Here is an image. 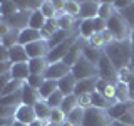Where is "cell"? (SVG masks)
<instances>
[{"instance_id":"603a6c76","label":"cell","mask_w":134,"mask_h":126,"mask_svg":"<svg viewBox=\"0 0 134 126\" xmlns=\"http://www.w3.org/2000/svg\"><path fill=\"white\" fill-rule=\"evenodd\" d=\"M74 34H77V32H72V30H60V29H59V30L54 34L52 37H50V39L47 40V44H49V49H54V47H57L59 44H62V42L64 40H67L69 39V37H72Z\"/></svg>"},{"instance_id":"836d02e7","label":"cell","mask_w":134,"mask_h":126,"mask_svg":"<svg viewBox=\"0 0 134 126\" xmlns=\"http://www.w3.org/2000/svg\"><path fill=\"white\" fill-rule=\"evenodd\" d=\"M67 119L70 121L74 126H82V119H84V108L77 106L75 109H72V111L67 114Z\"/></svg>"},{"instance_id":"484cf974","label":"cell","mask_w":134,"mask_h":126,"mask_svg":"<svg viewBox=\"0 0 134 126\" xmlns=\"http://www.w3.org/2000/svg\"><path fill=\"white\" fill-rule=\"evenodd\" d=\"M57 30H59L57 19H49L47 22H45L44 29L40 30V35H42V39H44V40H49V39H50V37H52Z\"/></svg>"},{"instance_id":"52a82bcc","label":"cell","mask_w":134,"mask_h":126,"mask_svg":"<svg viewBox=\"0 0 134 126\" xmlns=\"http://www.w3.org/2000/svg\"><path fill=\"white\" fill-rule=\"evenodd\" d=\"M30 14H32V12H29V10H19L14 15L3 17L2 20L10 29H15V30H24V29L29 27V19H30Z\"/></svg>"},{"instance_id":"1f68e13d","label":"cell","mask_w":134,"mask_h":126,"mask_svg":"<svg viewBox=\"0 0 134 126\" xmlns=\"http://www.w3.org/2000/svg\"><path fill=\"white\" fill-rule=\"evenodd\" d=\"M40 12L47 20L49 19H57V12H55V8H54L52 0H44V2L40 3Z\"/></svg>"},{"instance_id":"ba28073f","label":"cell","mask_w":134,"mask_h":126,"mask_svg":"<svg viewBox=\"0 0 134 126\" xmlns=\"http://www.w3.org/2000/svg\"><path fill=\"white\" fill-rule=\"evenodd\" d=\"M69 72H70V66H67L64 61H59V62H52V64H49L47 71H45V74H44V77L50 79V81H59V79L65 77Z\"/></svg>"},{"instance_id":"6125c7cd","label":"cell","mask_w":134,"mask_h":126,"mask_svg":"<svg viewBox=\"0 0 134 126\" xmlns=\"http://www.w3.org/2000/svg\"><path fill=\"white\" fill-rule=\"evenodd\" d=\"M0 20H2V10H0Z\"/></svg>"},{"instance_id":"5b68a950","label":"cell","mask_w":134,"mask_h":126,"mask_svg":"<svg viewBox=\"0 0 134 126\" xmlns=\"http://www.w3.org/2000/svg\"><path fill=\"white\" fill-rule=\"evenodd\" d=\"M97 76L104 81H107L109 84H117V69L112 66V62L109 61V57L106 54H102V57L97 62Z\"/></svg>"},{"instance_id":"d6a6232c","label":"cell","mask_w":134,"mask_h":126,"mask_svg":"<svg viewBox=\"0 0 134 126\" xmlns=\"http://www.w3.org/2000/svg\"><path fill=\"white\" fill-rule=\"evenodd\" d=\"M79 104H77V96L75 94H70V96H65L64 101H62V104H60V109L64 111V114L67 116L72 109H75Z\"/></svg>"},{"instance_id":"bcb514c9","label":"cell","mask_w":134,"mask_h":126,"mask_svg":"<svg viewBox=\"0 0 134 126\" xmlns=\"http://www.w3.org/2000/svg\"><path fill=\"white\" fill-rule=\"evenodd\" d=\"M12 81V76L10 72L8 74H3V76H0V96H2V92L5 91V87H7V84Z\"/></svg>"},{"instance_id":"7bdbcfd3","label":"cell","mask_w":134,"mask_h":126,"mask_svg":"<svg viewBox=\"0 0 134 126\" xmlns=\"http://www.w3.org/2000/svg\"><path fill=\"white\" fill-rule=\"evenodd\" d=\"M77 104L81 108H84V109L91 108L92 106V94H81V96H77Z\"/></svg>"},{"instance_id":"7c38bea8","label":"cell","mask_w":134,"mask_h":126,"mask_svg":"<svg viewBox=\"0 0 134 126\" xmlns=\"http://www.w3.org/2000/svg\"><path fill=\"white\" fill-rule=\"evenodd\" d=\"M84 44H86V39H82V37H79V39L74 42V45L70 47V50L67 52V56L64 57V62H65L67 66L72 67L75 62L81 59V56H82V49H84Z\"/></svg>"},{"instance_id":"4316f807","label":"cell","mask_w":134,"mask_h":126,"mask_svg":"<svg viewBox=\"0 0 134 126\" xmlns=\"http://www.w3.org/2000/svg\"><path fill=\"white\" fill-rule=\"evenodd\" d=\"M112 101H109L104 94H100V92H97V91H94L92 92V106L94 108H100V109H109L112 106Z\"/></svg>"},{"instance_id":"5bb4252c","label":"cell","mask_w":134,"mask_h":126,"mask_svg":"<svg viewBox=\"0 0 134 126\" xmlns=\"http://www.w3.org/2000/svg\"><path fill=\"white\" fill-rule=\"evenodd\" d=\"M20 92H22V104H27V106H35V104L40 101L39 91L34 89L32 86H29L27 82L22 84V89H20Z\"/></svg>"},{"instance_id":"8d00e7d4","label":"cell","mask_w":134,"mask_h":126,"mask_svg":"<svg viewBox=\"0 0 134 126\" xmlns=\"http://www.w3.org/2000/svg\"><path fill=\"white\" fill-rule=\"evenodd\" d=\"M64 98H65V96L57 89L55 92H52V94H50L45 101H47V104H49L52 109H55V108H60V104H62V101H64Z\"/></svg>"},{"instance_id":"f546056e","label":"cell","mask_w":134,"mask_h":126,"mask_svg":"<svg viewBox=\"0 0 134 126\" xmlns=\"http://www.w3.org/2000/svg\"><path fill=\"white\" fill-rule=\"evenodd\" d=\"M114 99H116V103H126V101H131V99H129L127 84H124V82H117V84H116Z\"/></svg>"},{"instance_id":"6f0895ef","label":"cell","mask_w":134,"mask_h":126,"mask_svg":"<svg viewBox=\"0 0 134 126\" xmlns=\"http://www.w3.org/2000/svg\"><path fill=\"white\" fill-rule=\"evenodd\" d=\"M60 126H74V124H72V123H70V121L65 118V121H62V123H60Z\"/></svg>"},{"instance_id":"ee69618b","label":"cell","mask_w":134,"mask_h":126,"mask_svg":"<svg viewBox=\"0 0 134 126\" xmlns=\"http://www.w3.org/2000/svg\"><path fill=\"white\" fill-rule=\"evenodd\" d=\"M92 24H94V32H96V34H100V32L107 30V24H106V20L99 19V17L92 19Z\"/></svg>"},{"instance_id":"e575fe53","label":"cell","mask_w":134,"mask_h":126,"mask_svg":"<svg viewBox=\"0 0 134 126\" xmlns=\"http://www.w3.org/2000/svg\"><path fill=\"white\" fill-rule=\"evenodd\" d=\"M79 12H81V2H77V0H65V10L64 14H67L69 17H79Z\"/></svg>"},{"instance_id":"60d3db41","label":"cell","mask_w":134,"mask_h":126,"mask_svg":"<svg viewBox=\"0 0 134 126\" xmlns=\"http://www.w3.org/2000/svg\"><path fill=\"white\" fill-rule=\"evenodd\" d=\"M25 82H27L29 86H32L34 89L39 91L40 87H42V84L45 82V77H44V76H37V74H30V76H29V79H27Z\"/></svg>"},{"instance_id":"b9f144b4","label":"cell","mask_w":134,"mask_h":126,"mask_svg":"<svg viewBox=\"0 0 134 126\" xmlns=\"http://www.w3.org/2000/svg\"><path fill=\"white\" fill-rule=\"evenodd\" d=\"M15 111L17 108H10V106H3V104H0V118L2 119H12L15 121Z\"/></svg>"},{"instance_id":"11a10c76","label":"cell","mask_w":134,"mask_h":126,"mask_svg":"<svg viewBox=\"0 0 134 126\" xmlns=\"http://www.w3.org/2000/svg\"><path fill=\"white\" fill-rule=\"evenodd\" d=\"M47 123H44V121H40V119H35V121H32L29 126H45Z\"/></svg>"},{"instance_id":"6da1fadb","label":"cell","mask_w":134,"mask_h":126,"mask_svg":"<svg viewBox=\"0 0 134 126\" xmlns=\"http://www.w3.org/2000/svg\"><path fill=\"white\" fill-rule=\"evenodd\" d=\"M104 54L109 57V61L112 62V66L117 71L131 67L132 61V44L131 39L127 40H114L111 44H107L104 47Z\"/></svg>"},{"instance_id":"680465c9","label":"cell","mask_w":134,"mask_h":126,"mask_svg":"<svg viewBox=\"0 0 134 126\" xmlns=\"http://www.w3.org/2000/svg\"><path fill=\"white\" fill-rule=\"evenodd\" d=\"M12 126H29V124H25V123H20V121H14V123H12Z\"/></svg>"},{"instance_id":"44dd1931","label":"cell","mask_w":134,"mask_h":126,"mask_svg":"<svg viewBox=\"0 0 134 126\" xmlns=\"http://www.w3.org/2000/svg\"><path fill=\"white\" fill-rule=\"evenodd\" d=\"M102 54H104V49H97V47L91 45L89 42L86 40V44H84V49H82V56L86 57L87 61H91L92 64L97 66V62H99V59L102 57Z\"/></svg>"},{"instance_id":"7402d4cb","label":"cell","mask_w":134,"mask_h":126,"mask_svg":"<svg viewBox=\"0 0 134 126\" xmlns=\"http://www.w3.org/2000/svg\"><path fill=\"white\" fill-rule=\"evenodd\" d=\"M34 109H35V116H37V119H40V121H47L49 123V118H50V113H52V108L47 104V101L45 99H40L39 103L34 106Z\"/></svg>"},{"instance_id":"30bf717a","label":"cell","mask_w":134,"mask_h":126,"mask_svg":"<svg viewBox=\"0 0 134 126\" xmlns=\"http://www.w3.org/2000/svg\"><path fill=\"white\" fill-rule=\"evenodd\" d=\"M99 3L96 0H82L81 2V12H79V19L81 20H92L97 17L99 12Z\"/></svg>"},{"instance_id":"d4e9b609","label":"cell","mask_w":134,"mask_h":126,"mask_svg":"<svg viewBox=\"0 0 134 126\" xmlns=\"http://www.w3.org/2000/svg\"><path fill=\"white\" fill-rule=\"evenodd\" d=\"M0 104L3 106H10V108H19L22 104V92L17 91L14 94H7L3 98H0Z\"/></svg>"},{"instance_id":"277c9868","label":"cell","mask_w":134,"mask_h":126,"mask_svg":"<svg viewBox=\"0 0 134 126\" xmlns=\"http://www.w3.org/2000/svg\"><path fill=\"white\" fill-rule=\"evenodd\" d=\"M70 72L74 74V77L77 81H82V79H87V77H96L97 76V66L92 64L91 61H87L84 56H81V59L70 67Z\"/></svg>"},{"instance_id":"e7e4bbea","label":"cell","mask_w":134,"mask_h":126,"mask_svg":"<svg viewBox=\"0 0 134 126\" xmlns=\"http://www.w3.org/2000/svg\"><path fill=\"white\" fill-rule=\"evenodd\" d=\"M0 22H2V20H0Z\"/></svg>"},{"instance_id":"ac0fdd59","label":"cell","mask_w":134,"mask_h":126,"mask_svg":"<svg viewBox=\"0 0 134 126\" xmlns=\"http://www.w3.org/2000/svg\"><path fill=\"white\" fill-rule=\"evenodd\" d=\"M8 56H10L12 64H20V62H29V56L25 52V47L20 44H15L8 49Z\"/></svg>"},{"instance_id":"681fc988","label":"cell","mask_w":134,"mask_h":126,"mask_svg":"<svg viewBox=\"0 0 134 126\" xmlns=\"http://www.w3.org/2000/svg\"><path fill=\"white\" fill-rule=\"evenodd\" d=\"M109 86V82L107 81H104V79H97V84H96V91H97V92H100V94H102V92L104 91H106V87Z\"/></svg>"},{"instance_id":"9c48e42d","label":"cell","mask_w":134,"mask_h":126,"mask_svg":"<svg viewBox=\"0 0 134 126\" xmlns=\"http://www.w3.org/2000/svg\"><path fill=\"white\" fill-rule=\"evenodd\" d=\"M49 44L47 40L40 39V40H35L32 44H27L25 45V52H27L29 59H39V57H47L49 54Z\"/></svg>"},{"instance_id":"3957f363","label":"cell","mask_w":134,"mask_h":126,"mask_svg":"<svg viewBox=\"0 0 134 126\" xmlns=\"http://www.w3.org/2000/svg\"><path fill=\"white\" fill-rule=\"evenodd\" d=\"M82 126H112V118L107 114V109L91 106L84 109Z\"/></svg>"},{"instance_id":"94428289","label":"cell","mask_w":134,"mask_h":126,"mask_svg":"<svg viewBox=\"0 0 134 126\" xmlns=\"http://www.w3.org/2000/svg\"><path fill=\"white\" fill-rule=\"evenodd\" d=\"M45 126H59V124H54V123H47Z\"/></svg>"},{"instance_id":"f5cc1de1","label":"cell","mask_w":134,"mask_h":126,"mask_svg":"<svg viewBox=\"0 0 134 126\" xmlns=\"http://www.w3.org/2000/svg\"><path fill=\"white\" fill-rule=\"evenodd\" d=\"M127 91H129V99L134 101V77L127 82Z\"/></svg>"},{"instance_id":"91938a15","label":"cell","mask_w":134,"mask_h":126,"mask_svg":"<svg viewBox=\"0 0 134 126\" xmlns=\"http://www.w3.org/2000/svg\"><path fill=\"white\" fill-rule=\"evenodd\" d=\"M112 126H129V124H124V123H119V121H112Z\"/></svg>"},{"instance_id":"f35d334b","label":"cell","mask_w":134,"mask_h":126,"mask_svg":"<svg viewBox=\"0 0 134 126\" xmlns=\"http://www.w3.org/2000/svg\"><path fill=\"white\" fill-rule=\"evenodd\" d=\"M119 14L122 15V19H124L126 22L129 24V27H131V29H134V0H132V3H131V5H129L127 8L121 10Z\"/></svg>"},{"instance_id":"2e32d148","label":"cell","mask_w":134,"mask_h":126,"mask_svg":"<svg viewBox=\"0 0 134 126\" xmlns=\"http://www.w3.org/2000/svg\"><path fill=\"white\" fill-rule=\"evenodd\" d=\"M97 79H99V76H96V77H87V79H82V81H77V86H75L74 94H75V96H81V94H92V92L96 91Z\"/></svg>"},{"instance_id":"9a60e30c","label":"cell","mask_w":134,"mask_h":126,"mask_svg":"<svg viewBox=\"0 0 134 126\" xmlns=\"http://www.w3.org/2000/svg\"><path fill=\"white\" fill-rule=\"evenodd\" d=\"M75 86H77V79L74 77V74H72V72H69V74L65 76V77H62V79H59V81H57V89L60 91L64 96H70V94H74Z\"/></svg>"},{"instance_id":"ab89813d","label":"cell","mask_w":134,"mask_h":126,"mask_svg":"<svg viewBox=\"0 0 134 126\" xmlns=\"http://www.w3.org/2000/svg\"><path fill=\"white\" fill-rule=\"evenodd\" d=\"M65 114H64V111H62L60 108H55V109H52V113H50V118H49V123H54V124H59L60 126L62 121H65Z\"/></svg>"},{"instance_id":"7dc6e473","label":"cell","mask_w":134,"mask_h":126,"mask_svg":"<svg viewBox=\"0 0 134 126\" xmlns=\"http://www.w3.org/2000/svg\"><path fill=\"white\" fill-rule=\"evenodd\" d=\"M54 8H55V12H57V17L62 15L64 10H65V2L64 0H54Z\"/></svg>"},{"instance_id":"c3c4849f","label":"cell","mask_w":134,"mask_h":126,"mask_svg":"<svg viewBox=\"0 0 134 126\" xmlns=\"http://www.w3.org/2000/svg\"><path fill=\"white\" fill-rule=\"evenodd\" d=\"M10 56H8V49L3 44H0V62H8Z\"/></svg>"},{"instance_id":"f6af8a7d","label":"cell","mask_w":134,"mask_h":126,"mask_svg":"<svg viewBox=\"0 0 134 126\" xmlns=\"http://www.w3.org/2000/svg\"><path fill=\"white\" fill-rule=\"evenodd\" d=\"M131 3H132V0H116V2H112V5H114L116 12H121L124 8H127Z\"/></svg>"},{"instance_id":"f1b7e54d","label":"cell","mask_w":134,"mask_h":126,"mask_svg":"<svg viewBox=\"0 0 134 126\" xmlns=\"http://www.w3.org/2000/svg\"><path fill=\"white\" fill-rule=\"evenodd\" d=\"M94 24L92 20H81L79 22V35H82V39L89 40L92 35H94Z\"/></svg>"},{"instance_id":"816d5d0a","label":"cell","mask_w":134,"mask_h":126,"mask_svg":"<svg viewBox=\"0 0 134 126\" xmlns=\"http://www.w3.org/2000/svg\"><path fill=\"white\" fill-rule=\"evenodd\" d=\"M10 30H12V29H10V27H8V25L2 20V22H0V39H3V37H5Z\"/></svg>"},{"instance_id":"7a4b0ae2","label":"cell","mask_w":134,"mask_h":126,"mask_svg":"<svg viewBox=\"0 0 134 126\" xmlns=\"http://www.w3.org/2000/svg\"><path fill=\"white\" fill-rule=\"evenodd\" d=\"M106 24H107V30L111 32V35H112L114 40H127V39H131L132 29L129 27V24L122 19V15H121L119 12H114L112 17Z\"/></svg>"},{"instance_id":"83f0119b","label":"cell","mask_w":134,"mask_h":126,"mask_svg":"<svg viewBox=\"0 0 134 126\" xmlns=\"http://www.w3.org/2000/svg\"><path fill=\"white\" fill-rule=\"evenodd\" d=\"M114 12H116V8H114V5H112V2H100V3H99L97 17L107 22V20L112 17V14H114Z\"/></svg>"},{"instance_id":"d590c367","label":"cell","mask_w":134,"mask_h":126,"mask_svg":"<svg viewBox=\"0 0 134 126\" xmlns=\"http://www.w3.org/2000/svg\"><path fill=\"white\" fill-rule=\"evenodd\" d=\"M0 10H2V19L8 15H14L19 12L17 2H0Z\"/></svg>"},{"instance_id":"74e56055","label":"cell","mask_w":134,"mask_h":126,"mask_svg":"<svg viewBox=\"0 0 134 126\" xmlns=\"http://www.w3.org/2000/svg\"><path fill=\"white\" fill-rule=\"evenodd\" d=\"M57 24H59V29H60V30H72L74 19L69 17L67 14H62V15L57 17Z\"/></svg>"},{"instance_id":"ffe728a7","label":"cell","mask_w":134,"mask_h":126,"mask_svg":"<svg viewBox=\"0 0 134 126\" xmlns=\"http://www.w3.org/2000/svg\"><path fill=\"white\" fill-rule=\"evenodd\" d=\"M29 71L30 74H37V76H44L45 71L49 67V61L47 57H39V59H29Z\"/></svg>"},{"instance_id":"e0dca14e","label":"cell","mask_w":134,"mask_h":126,"mask_svg":"<svg viewBox=\"0 0 134 126\" xmlns=\"http://www.w3.org/2000/svg\"><path fill=\"white\" fill-rule=\"evenodd\" d=\"M10 76H12V79H15V81L25 82V81L29 79V76H30V71H29V64H27V62H20V64H12Z\"/></svg>"},{"instance_id":"cb8c5ba5","label":"cell","mask_w":134,"mask_h":126,"mask_svg":"<svg viewBox=\"0 0 134 126\" xmlns=\"http://www.w3.org/2000/svg\"><path fill=\"white\" fill-rule=\"evenodd\" d=\"M45 22H47V19H45L44 15H42L40 8L39 10H34L30 14V19H29V27L34 29V30H42L44 29Z\"/></svg>"},{"instance_id":"f907efd6","label":"cell","mask_w":134,"mask_h":126,"mask_svg":"<svg viewBox=\"0 0 134 126\" xmlns=\"http://www.w3.org/2000/svg\"><path fill=\"white\" fill-rule=\"evenodd\" d=\"M10 69H12V62L10 61H8V62H0V76L8 74Z\"/></svg>"},{"instance_id":"9f6ffc18","label":"cell","mask_w":134,"mask_h":126,"mask_svg":"<svg viewBox=\"0 0 134 126\" xmlns=\"http://www.w3.org/2000/svg\"><path fill=\"white\" fill-rule=\"evenodd\" d=\"M14 123V121L12 119H2V118H0V126H5V124H12Z\"/></svg>"},{"instance_id":"8fae6325","label":"cell","mask_w":134,"mask_h":126,"mask_svg":"<svg viewBox=\"0 0 134 126\" xmlns=\"http://www.w3.org/2000/svg\"><path fill=\"white\" fill-rule=\"evenodd\" d=\"M134 111V101H126V103H114L107 109V114L112 118V121H117L127 113Z\"/></svg>"},{"instance_id":"4fadbf2b","label":"cell","mask_w":134,"mask_h":126,"mask_svg":"<svg viewBox=\"0 0 134 126\" xmlns=\"http://www.w3.org/2000/svg\"><path fill=\"white\" fill-rule=\"evenodd\" d=\"M15 121H20V123H25V124H30L32 121L37 119L35 116V109L34 106H27V104H20L15 111Z\"/></svg>"},{"instance_id":"db71d44e","label":"cell","mask_w":134,"mask_h":126,"mask_svg":"<svg viewBox=\"0 0 134 126\" xmlns=\"http://www.w3.org/2000/svg\"><path fill=\"white\" fill-rule=\"evenodd\" d=\"M131 44H132V61H131V67L134 69V29L131 32Z\"/></svg>"},{"instance_id":"d6986e66","label":"cell","mask_w":134,"mask_h":126,"mask_svg":"<svg viewBox=\"0 0 134 126\" xmlns=\"http://www.w3.org/2000/svg\"><path fill=\"white\" fill-rule=\"evenodd\" d=\"M40 39H42L40 30H34V29H30V27H27V29H24V30L19 32V44L24 45V47L27 44H32V42L40 40Z\"/></svg>"},{"instance_id":"8992f818","label":"cell","mask_w":134,"mask_h":126,"mask_svg":"<svg viewBox=\"0 0 134 126\" xmlns=\"http://www.w3.org/2000/svg\"><path fill=\"white\" fill-rule=\"evenodd\" d=\"M77 34H79V32H77ZM77 34H74L72 37H69V39L64 40L62 44H59L57 47H54V49H50V50H49V54H47V61H49V64H52V62H59V61H64V57L67 56V52H69L70 47L74 45V42L79 39Z\"/></svg>"},{"instance_id":"4dcf8cb0","label":"cell","mask_w":134,"mask_h":126,"mask_svg":"<svg viewBox=\"0 0 134 126\" xmlns=\"http://www.w3.org/2000/svg\"><path fill=\"white\" fill-rule=\"evenodd\" d=\"M57 91V81H50V79H45V82L42 84V87L39 89L40 99H47L52 92Z\"/></svg>"},{"instance_id":"be15d7a7","label":"cell","mask_w":134,"mask_h":126,"mask_svg":"<svg viewBox=\"0 0 134 126\" xmlns=\"http://www.w3.org/2000/svg\"><path fill=\"white\" fill-rule=\"evenodd\" d=\"M5 126H12V124H5Z\"/></svg>"}]
</instances>
